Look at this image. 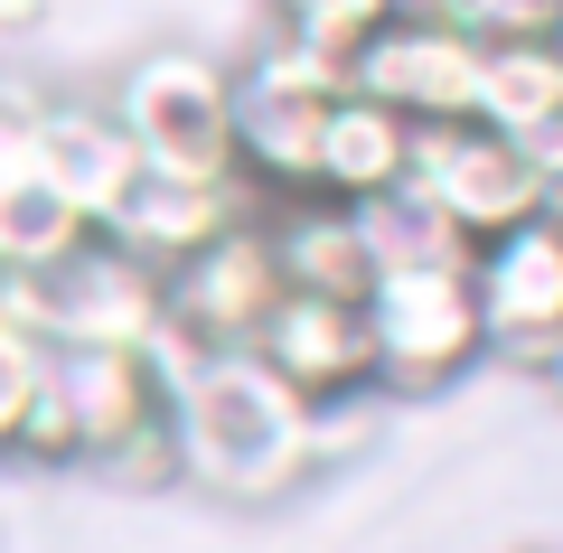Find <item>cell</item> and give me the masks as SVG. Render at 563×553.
Segmentation results:
<instances>
[{"label":"cell","instance_id":"24","mask_svg":"<svg viewBox=\"0 0 563 553\" xmlns=\"http://www.w3.org/2000/svg\"><path fill=\"white\" fill-rule=\"evenodd\" d=\"M544 385H554V395H563V338H554V356H544Z\"/></svg>","mask_w":563,"mask_h":553},{"label":"cell","instance_id":"5","mask_svg":"<svg viewBox=\"0 0 563 553\" xmlns=\"http://www.w3.org/2000/svg\"><path fill=\"white\" fill-rule=\"evenodd\" d=\"M404 188H413L461 244H488V235H507V225H526L536 207H554L544 178H536V159L507 132H488V122H422L413 159H404Z\"/></svg>","mask_w":563,"mask_h":553},{"label":"cell","instance_id":"9","mask_svg":"<svg viewBox=\"0 0 563 553\" xmlns=\"http://www.w3.org/2000/svg\"><path fill=\"white\" fill-rule=\"evenodd\" d=\"M29 291H38V338L47 347H151V329H161V273H141L103 235L76 244Z\"/></svg>","mask_w":563,"mask_h":553},{"label":"cell","instance_id":"21","mask_svg":"<svg viewBox=\"0 0 563 553\" xmlns=\"http://www.w3.org/2000/svg\"><path fill=\"white\" fill-rule=\"evenodd\" d=\"M103 469H113L122 488H179V432H169V413L151 422V432H132Z\"/></svg>","mask_w":563,"mask_h":553},{"label":"cell","instance_id":"23","mask_svg":"<svg viewBox=\"0 0 563 553\" xmlns=\"http://www.w3.org/2000/svg\"><path fill=\"white\" fill-rule=\"evenodd\" d=\"M38 20V10H29V0H0V29H29Z\"/></svg>","mask_w":563,"mask_h":553},{"label":"cell","instance_id":"18","mask_svg":"<svg viewBox=\"0 0 563 553\" xmlns=\"http://www.w3.org/2000/svg\"><path fill=\"white\" fill-rule=\"evenodd\" d=\"M357 235H366V273H404V263H470V244L451 235L413 188L366 198V207H357Z\"/></svg>","mask_w":563,"mask_h":553},{"label":"cell","instance_id":"11","mask_svg":"<svg viewBox=\"0 0 563 553\" xmlns=\"http://www.w3.org/2000/svg\"><path fill=\"white\" fill-rule=\"evenodd\" d=\"M47 395L66 413L76 469H103L132 432H151L169 413V385L141 347H47Z\"/></svg>","mask_w":563,"mask_h":553},{"label":"cell","instance_id":"4","mask_svg":"<svg viewBox=\"0 0 563 553\" xmlns=\"http://www.w3.org/2000/svg\"><path fill=\"white\" fill-rule=\"evenodd\" d=\"M113 122L151 178H235V76L217 57H198V47L132 57Z\"/></svg>","mask_w":563,"mask_h":553},{"label":"cell","instance_id":"22","mask_svg":"<svg viewBox=\"0 0 563 553\" xmlns=\"http://www.w3.org/2000/svg\"><path fill=\"white\" fill-rule=\"evenodd\" d=\"M29 169H38V103L0 95V178H29Z\"/></svg>","mask_w":563,"mask_h":553},{"label":"cell","instance_id":"7","mask_svg":"<svg viewBox=\"0 0 563 553\" xmlns=\"http://www.w3.org/2000/svg\"><path fill=\"white\" fill-rule=\"evenodd\" d=\"M470 300H479L488 356H507V366H544L554 356V338H563V217L554 207L470 244Z\"/></svg>","mask_w":563,"mask_h":553},{"label":"cell","instance_id":"15","mask_svg":"<svg viewBox=\"0 0 563 553\" xmlns=\"http://www.w3.org/2000/svg\"><path fill=\"white\" fill-rule=\"evenodd\" d=\"M263 235H273L282 263V291H329V300H357L366 281V235H357V207L339 198H282L263 207Z\"/></svg>","mask_w":563,"mask_h":553},{"label":"cell","instance_id":"13","mask_svg":"<svg viewBox=\"0 0 563 553\" xmlns=\"http://www.w3.org/2000/svg\"><path fill=\"white\" fill-rule=\"evenodd\" d=\"M38 178L76 207L85 225H103L122 198H132L141 151L122 141L113 113H95V103H57V113H38Z\"/></svg>","mask_w":563,"mask_h":553},{"label":"cell","instance_id":"2","mask_svg":"<svg viewBox=\"0 0 563 553\" xmlns=\"http://www.w3.org/2000/svg\"><path fill=\"white\" fill-rule=\"evenodd\" d=\"M329 95H347V66L320 57V47H301V38H282V29L235 66V178H244L254 207L310 198Z\"/></svg>","mask_w":563,"mask_h":553},{"label":"cell","instance_id":"20","mask_svg":"<svg viewBox=\"0 0 563 553\" xmlns=\"http://www.w3.org/2000/svg\"><path fill=\"white\" fill-rule=\"evenodd\" d=\"M38 385H47V338L20 329V319H0V460H10V441H20V413H29Z\"/></svg>","mask_w":563,"mask_h":553},{"label":"cell","instance_id":"6","mask_svg":"<svg viewBox=\"0 0 563 553\" xmlns=\"http://www.w3.org/2000/svg\"><path fill=\"white\" fill-rule=\"evenodd\" d=\"M479 57H488L479 38H461L451 20L395 0V10L347 47V95L404 113L413 132H422V122H470V113H479Z\"/></svg>","mask_w":563,"mask_h":553},{"label":"cell","instance_id":"10","mask_svg":"<svg viewBox=\"0 0 563 553\" xmlns=\"http://www.w3.org/2000/svg\"><path fill=\"white\" fill-rule=\"evenodd\" d=\"M254 356L273 366L310 413H339V403L376 395V356H366V310L329 291H282L273 319H263Z\"/></svg>","mask_w":563,"mask_h":553},{"label":"cell","instance_id":"25","mask_svg":"<svg viewBox=\"0 0 563 553\" xmlns=\"http://www.w3.org/2000/svg\"><path fill=\"white\" fill-rule=\"evenodd\" d=\"M554 47H563V0H554Z\"/></svg>","mask_w":563,"mask_h":553},{"label":"cell","instance_id":"26","mask_svg":"<svg viewBox=\"0 0 563 553\" xmlns=\"http://www.w3.org/2000/svg\"><path fill=\"white\" fill-rule=\"evenodd\" d=\"M554 217H563V198H554Z\"/></svg>","mask_w":563,"mask_h":553},{"label":"cell","instance_id":"8","mask_svg":"<svg viewBox=\"0 0 563 553\" xmlns=\"http://www.w3.org/2000/svg\"><path fill=\"white\" fill-rule=\"evenodd\" d=\"M273 300H282V263H273L263 217L225 225V235L198 244L179 273H161V319H169V329H179L198 356H217V347H254L263 319H273Z\"/></svg>","mask_w":563,"mask_h":553},{"label":"cell","instance_id":"3","mask_svg":"<svg viewBox=\"0 0 563 553\" xmlns=\"http://www.w3.org/2000/svg\"><path fill=\"white\" fill-rule=\"evenodd\" d=\"M366 310V356H376V395H442L488 356L470 263H404L357 291Z\"/></svg>","mask_w":563,"mask_h":553},{"label":"cell","instance_id":"1","mask_svg":"<svg viewBox=\"0 0 563 553\" xmlns=\"http://www.w3.org/2000/svg\"><path fill=\"white\" fill-rule=\"evenodd\" d=\"M169 432H179V478L217 497H282L320 460V413L263 366L254 347H217L169 385Z\"/></svg>","mask_w":563,"mask_h":553},{"label":"cell","instance_id":"16","mask_svg":"<svg viewBox=\"0 0 563 553\" xmlns=\"http://www.w3.org/2000/svg\"><path fill=\"white\" fill-rule=\"evenodd\" d=\"M470 122L507 132L517 151H536V141L563 132V47H554V29H544V38H498L488 47L479 57V113Z\"/></svg>","mask_w":563,"mask_h":553},{"label":"cell","instance_id":"12","mask_svg":"<svg viewBox=\"0 0 563 553\" xmlns=\"http://www.w3.org/2000/svg\"><path fill=\"white\" fill-rule=\"evenodd\" d=\"M244 217H263V207L244 198V178H151L141 169L132 198H122L95 235L113 244V254H132L141 273H179L198 244H217L225 225H244Z\"/></svg>","mask_w":563,"mask_h":553},{"label":"cell","instance_id":"19","mask_svg":"<svg viewBox=\"0 0 563 553\" xmlns=\"http://www.w3.org/2000/svg\"><path fill=\"white\" fill-rule=\"evenodd\" d=\"M395 0H273V29L282 38H301V47H320V57H339L347 66V47L366 38V29L385 20Z\"/></svg>","mask_w":563,"mask_h":553},{"label":"cell","instance_id":"17","mask_svg":"<svg viewBox=\"0 0 563 553\" xmlns=\"http://www.w3.org/2000/svg\"><path fill=\"white\" fill-rule=\"evenodd\" d=\"M76 244H95V225H85L38 169H29V178H0V273L38 281V273H57Z\"/></svg>","mask_w":563,"mask_h":553},{"label":"cell","instance_id":"14","mask_svg":"<svg viewBox=\"0 0 563 553\" xmlns=\"http://www.w3.org/2000/svg\"><path fill=\"white\" fill-rule=\"evenodd\" d=\"M404 159H413V122L404 113H385V103H366V95H329L310 198L366 207V198H385V188H404Z\"/></svg>","mask_w":563,"mask_h":553}]
</instances>
